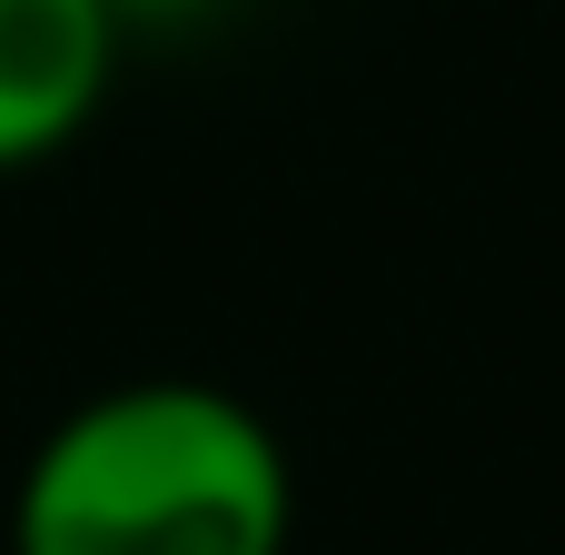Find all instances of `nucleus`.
<instances>
[{
    "label": "nucleus",
    "instance_id": "obj_1",
    "mask_svg": "<svg viewBox=\"0 0 565 555\" xmlns=\"http://www.w3.org/2000/svg\"><path fill=\"white\" fill-rule=\"evenodd\" d=\"M298 477L278 427L209 377L79 397L20 467L10 555H288Z\"/></svg>",
    "mask_w": 565,
    "mask_h": 555
},
{
    "label": "nucleus",
    "instance_id": "obj_2",
    "mask_svg": "<svg viewBox=\"0 0 565 555\" xmlns=\"http://www.w3.org/2000/svg\"><path fill=\"white\" fill-rule=\"evenodd\" d=\"M109 0H0V179L60 159L119 79Z\"/></svg>",
    "mask_w": 565,
    "mask_h": 555
},
{
    "label": "nucleus",
    "instance_id": "obj_3",
    "mask_svg": "<svg viewBox=\"0 0 565 555\" xmlns=\"http://www.w3.org/2000/svg\"><path fill=\"white\" fill-rule=\"evenodd\" d=\"M119 20H189V10H209V0H109Z\"/></svg>",
    "mask_w": 565,
    "mask_h": 555
}]
</instances>
